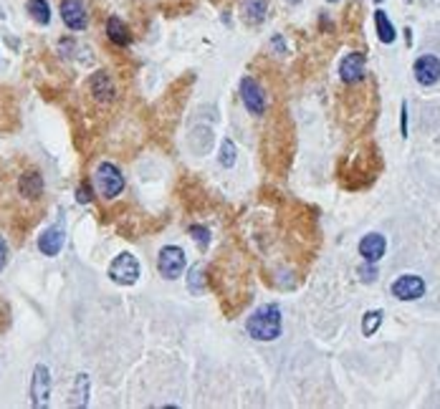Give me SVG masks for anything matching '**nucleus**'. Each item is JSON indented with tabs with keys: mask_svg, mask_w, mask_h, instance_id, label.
<instances>
[{
	"mask_svg": "<svg viewBox=\"0 0 440 409\" xmlns=\"http://www.w3.org/2000/svg\"><path fill=\"white\" fill-rule=\"evenodd\" d=\"M240 96H243L245 109L251 114H263L266 111V94H263L261 83L256 78H243L240 81Z\"/></svg>",
	"mask_w": 440,
	"mask_h": 409,
	"instance_id": "obj_6",
	"label": "nucleus"
},
{
	"mask_svg": "<svg viewBox=\"0 0 440 409\" xmlns=\"http://www.w3.org/2000/svg\"><path fill=\"white\" fill-rule=\"evenodd\" d=\"M339 73H342V81L347 83H357V81H362L364 76V53H349L342 61L339 66Z\"/></svg>",
	"mask_w": 440,
	"mask_h": 409,
	"instance_id": "obj_12",
	"label": "nucleus"
},
{
	"mask_svg": "<svg viewBox=\"0 0 440 409\" xmlns=\"http://www.w3.org/2000/svg\"><path fill=\"white\" fill-rule=\"evenodd\" d=\"M190 235L195 238V243L200 248H208V243H210V232H208L205 225H190Z\"/></svg>",
	"mask_w": 440,
	"mask_h": 409,
	"instance_id": "obj_21",
	"label": "nucleus"
},
{
	"mask_svg": "<svg viewBox=\"0 0 440 409\" xmlns=\"http://www.w3.org/2000/svg\"><path fill=\"white\" fill-rule=\"evenodd\" d=\"M61 18L71 31H84L86 28L84 0H61Z\"/></svg>",
	"mask_w": 440,
	"mask_h": 409,
	"instance_id": "obj_9",
	"label": "nucleus"
},
{
	"mask_svg": "<svg viewBox=\"0 0 440 409\" xmlns=\"http://www.w3.org/2000/svg\"><path fill=\"white\" fill-rule=\"evenodd\" d=\"M359 276H362V281H364V283H374V281H377V271H374L372 263H369V268H367V266L359 268Z\"/></svg>",
	"mask_w": 440,
	"mask_h": 409,
	"instance_id": "obj_24",
	"label": "nucleus"
},
{
	"mask_svg": "<svg viewBox=\"0 0 440 409\" xmlns=\"http://www.w3.org/2000/svg\"><path fill=\"white\" fill-rule=\"evenodd\" d=\"M379 323H382V311H369V314H364L362 333L364 336H372V333L379 328Z\"/></svg>",
	"mask_w": 440,
	"mask_h": 409,
	"instance_id": "obj_19",
	"label": "nucleus"
},
{
	"mask_svg": "<svg viewBox=\"0 0 440 409\" xmlns=\"http://www.w3.org/2000/svg\"><path fill=\"white\" fill-rule=\"evenodd\" d=\"M392 296L400 301H418L425 296V283L420 276H400L392 283Z\"/></svg>",
	"mask_w": 440,
	"mask_h": 409,
	"instance_id": "obj_5",
	"label": "nucleus"
},
{
	"mask_svg": "<svg viewBox=\"0 0 440 409\" xmlns=\"http://www.w3.org/2000/svg\"><path fill=\"white\" fill-rule=\"evenodd\" d=\"M374 26H377V36L382 43H392L395 41V26L390 23V18H387V13L384 11H377L374 13Z\"/></svg>",
	"mask_w": 440,
	"mask_h": 409,
	"instance_id": "obj_17",
	"label": "nucleus"
},
{
	"mask_svg": "<svg viewBox=\"0 0 440 409\" xmlns=\"http://www.w3.org/2000/svg\"><path fill=\"white\" fill-rule=\"evenodd\" d=\"M402 137H407V106L402 104Z\"/></svg>",
	"mask_w": 440,
	"mask_h": 409,
	"instance_id": "obj_26",
	"label": "nucleus"
},
{
	"mask_svg": "<svg viewBox=\"0 0 440 409\" xmlns=\"http://www.w3.org/2000/svg\"><path fill=\"white\" fill-rule=\"evenodd\" d=\"M89 89L99 101H112L114 94H117V91H114L112 78L106 76V71H96L94 76L89 78Z\"/></svg>",
	"mask_w": 440,
	"mask_h": 409,
	"instance_id": "obj_13",
	"label": "nucleus"
},
{
	"mask_svg": "<svg viewBox=\"0 0 440 409\" xmlns=\"http://www.w3.org/2000/svg\"><path fill=\"white\" fill-rule=\"evenodd\" d=\"M51 394V371L46 364H39L34 369V382H31V402L34 407H46Z\"/></svg>",
	"mask_w": 440,
	"mask_h": 409,
	"instance_id": "obj_7",
	"label": "nucleus"
},
{
	"mask_svg": "<svg viewBox=\"0 0 440 409\" xmlns=\"http://www.w3.org/2000/svg\"><path fill=\"white\" fill-rule=\"evenodd\" d=\"M384 250H387V240H384V235H379V232H369V235L362 238V243H359V255H362L367 263H377L384 255Z\"/></svg>",
	"mask_w": 440,
	"mask_h": 409,
	"instance_id": "obj_11",
	"label": "nucleus"
},
{
	"mask_svg": "<svg viewBox=\"0 0 440 409\" xmlns=\"http://www.w3.org/2000/svg\"><path fill=\"white\" fill-rule=\"evenodd\" d=\"M6 263H8V245H6V240L0 238V271L6 268Z\"/></svg>",
	"mask_w": 440,
	"mask_h": 409,
	"instance_id": "obj_25",
	"label": "nucleus"
},
{
	"mask_svg": "<svg viewBox=\"0 0 440 409\" xmlns=\"http://www.w3.org/2000/svg\"><path fill=\"white\" fill-rule=\"evenodd\" d=\"M220 165L223 167H233L235 165V144L230 139H225L223 147H220Z\"/></svg>",
	"mask_w": 440,
	"mask_h": 409,
	"instance_id": "obj_20",
	"label": "nucleus"
},
{
	"mask_svg": "<svg viewBox=\"0 0 440 409\" xmlns=\"http://www.w3.org/2000/svg\"><path fill=\"white\" fill-rule=\"evenodd\" d=\"M286 3H291V6H294V3H301V0H286Z\"/></svg>",
	"mask_w": 440,
	"mask_h": 409,
	"instance_id": "obj_27",
	"label": "nucleus"
},
{
	"mask_svg": "<svg viewBox=\"0 0 440 409\" xmlns=\"http://www.w3.org/2000/svg\"><path fill=\"white\" fill-rule=\"evenodd\" d=\"M26 8H29L31 18H34L39 26H48V23H51V8H48V3H46V0H29V3H26Z\"/></svg>",
	"mask_w": 440,
	"mask_h": 409,
	"instance_id": "obj_18",
	"label": "nucleus"
},
{
	"mask_svg": "<svg viewBox=\"0 0 440 409\" xmlns=\"http://www.w3.org/2000/svg\"><path fill=\"white\" fill-rule=\"evenodd\" d=\"M106 36H109V41H112L114 46H129V41H132L129 28L124 26L122 18H117V16H112L106 21Z\"/></svg>",
	"mask_w": 440,
	"mask_h": 409,
	"instance_id": "obj_14",
	"label": "nucleus"
},
{
	"mask_svg": "<svg viewBox=\"0 0 440 409\" xmlns=\"http://www.w3.org/2000/svg\"><path fill=\"white\" fill-rule=\"evenodd\" d=\"M329 3H337V0H329Z\"/></svg>",
	"mask_w": 440,
	"mask_h": 409,
	"instance_id": "obj_29",
	"label": "nucleus"
},
{
	"mask_svg": "<svg viewBox=\"0 0 440 409\" xmlns=\"http://www.w3.org/2000/svg\"><path fill=\"white\" fill-rule=\"evenodd\" d=\"M109 278L119 286H134L140 278V260L132 253H119L109 266Z\"/></svg>",
	"mask_w": 440,
	"mask_h": 409,
	"instance_id": "obj_3",
	"label": "nucleus"
},
{
	"mask_svg": "<svg viewBox=\"0 0 440 409\" xmlns=\"http://www.w3.org/2000/svg\"><path fill=\"white\" fill-rule=\"evenodd\" d=\"M203 266H195L193 268V271H190V291H193V294H203Z\"/></svg>",
	"mask_w": 440,
	"mask_h": 409,
	"instance_id": "obj_22",
	"label": "nucleus"
},
{
	"mask_svg": "<svg viewBox=\"0 0 440 409\" xmlns=\"http://www.w3.org/2000/svg\"><path fill=\"white\" fill-rule=\"evenodd\" d=\"M96 190H99L104 197L114 200L117 195H122L124 190V175L119 172L117 165H112V162H104V165H99V170H96Z\"/></svg>",
	"mask_w": 440,
	"mask_h": 409,
	"instance_id": "obj_2",
	"label": "nucleus"
},
{
	"mask_svg": "<svg viewBox=\"0 0 440 409\" xmlns=\"http://www.w3.org/2000/svg\"><path fill=\"white\" fill-rule=\"evenodd\" d=\"M266 11H268L266 0H245L243 3V18H245V23H251V26H258V23L266 18Z\"/></svg>",
	"mask_w": 440,
	"mask_h": 409,
	"instance_id": "obj_15",
	"label": "nucleus"
},
{
	"mask_svg": "<svg viewBox=\"0 0 440 409\" xmlns=\"http://www.w3.org/2000/svg\"><path fill=\"white\" fill-rule=\"evenodd\" d=\"M185 250L178 248V245H168V248L160 250V258H157V268H160L162 278H168V281H175V278L183 276L185 271Z\"/></svg>",
	"mask_w": 440,
	"mask_h": 409,
	"instance_id": "obj_4",
	"label": "nucleus"
},
{
	"mask_svg": "<svg viewBox=\"0 0 440 409\" xmlns=\"http://www.w3.org/2000/svg\"><path fill=\"white\" fill-rule=\"evenodd\" d=\"M21 192L26 195V197L36 200L41 192H44V177H41L39 172H26L21 177Z\"/></svg>",
	"mask_w": 440,
	"mask_h": 409,
	"instance_id": "obj_16",
	"label": "nucleus"
},
{
	"mask_svg": "<svg viewBox=\"0 0 440 409\" xmlns=\"http://www.w3.org/2000/svg\"><path fill=\"white\" fill-rule=\"evenodd\" d=\"M245 328H248V336H253L256 341H276L281 336V309L273 304L261 306L248 316Z\"/></svg>",
	"mask_w": 440,
	"mask_h": 409,
	"instance_id": "obj_1",
	"label": "nucleus"
},
{
	"mask_svg": "<svg viewBox=\"0 0 440 409\" xmlns=\"http://www.w3.org/2000/svg\"><path fill=\"white\" fill-rule=\"evenodd\" d=\"M374 3H382V0H374Z\"/></svg>",
	"mask_w": 440,
	"mask_h": 409,
	"instance_id": "obj_28",
	"label": "nucleus"
},
{
	"mask_svg": "<svg viewBox=\"0 0 440 409\" xmlns=\"http://www.w3.org/2000/svg\"><path fill=\"white\" fill-rule=\"evenodd\" d=\"M76 200L81 204L84 202H91V200H94V195H91V187L89 185H78V190H76Z\"/></svg>",
	"mask_w": 440,
	"mask_h": 409,
	"instance_id": "obj_23",
	"label": "nucleus"
},
{
	"mask_svg": "<svg viewBox=\"0 0 440 409\" xmlns=\"http://www.w3.org/2000/svg\"><path fill=\"white\" fill-rule=\"evenodd\" d=\"M412 73L418 78L420 86H435L440 78V58L435 56H420L415 66H412Z\"/></svg>",
	"mask_w": 440,
	"mask_h": 409,
	"instance_id": "obj_8",
	"label": "nucleus"
},
{
	"mask_svg": "<svg viewBox=\"0 0 440 409\" xmlns=\"http://www.w3.org/2000/svg\"><path fill=\"white\" fill-rule=\"evenodd\" d=\"M63 243H66V232H63L61 225L46 227V230L41 232V238H39V250L44 255H48V258H53V255L61 253Z\"/></svg>",
	"mask_w": 440,
	"mask_h": 409,
	"instance_id": "obj_10",
	"label": "nucleus"
}]
</instances>
